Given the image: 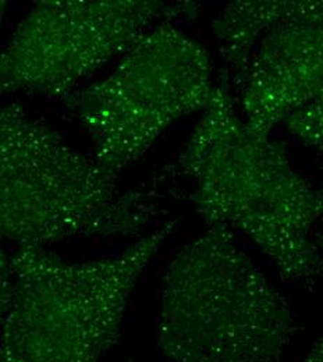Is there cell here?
Wrapping results in <instances>:
<instances>
[{"mask_svg":"<svg viewBox=\"0 0 323 362\" xmlns=\"http://www.w3.org/2000/svg\"><path fill=\"white\" fill-rule=\"evenodd\" d=\"M211 76L209 52L166 18L105 80L71 92L64 103L91 138L93 160L117 179L172 123L206 107Z\"/></svg>","mask_w":323,"mask_h":362,"instance_id":"cell-5","label":"cell"},{"mask_svg":"<svg viewBox=\"0 0 323 362\" xmlns=\"http://www.w3.org/2000/svg\"><path fill=\"white\" fill-rule=\"evenodd\" d=\"M11 296V268L0 247V326L8 307Z\"/></svg>","mask_w":323,"mask_h":362,"instance_id":"cell-10","label":"cell"},{"mask_svg":"<svg viewBox=\"0 0 323 362\" xmlns=\"http://www.w3.org/2000/svg\"><path fill=\"white\" fill-rule=\"evenodd\" d=\"M322 1L307 0L261 40L238 90L242 120L255 134L271 136L290 113L322 98Z\"/></svg>","mask_w":323,"mask_h":362,"instance_id":"cell-7","label":"cell"},{"mask_svg":"<svg viewBox=\"0 0 323 362\" xmlns=\"http://www.w3.org/2000/svg\"><path fill=\"white\" fill-rule=\"evenodd\" d=\"M177 168L195 182L191 199L208 225L245 233L284 280L317 283L322 257L314 227L322 216V192L291 168L281 141L248 129L226 73L213 86Z\"/></svg>","mask_w":323,"mask_h":362,"instance_id":"cell-1","label":"cell"},{"mask_svg":"<svg viewBox=\"0 0 323 362\" xmlns=\"http://www.w3.org/2000/svg\"><path fill=\"white\" fill-rule=\"evenodd\" d=\"M305 362H322V341L318 340L312 350L310 351Z\"/></svg>","mask_w":323,"mask_h":362,"instance_id":"cell-11","label":"cell"},{"mask_svg":"<svg viewBox=\"0 0 323 362\" xmlns=\"http://www.w3.org/2000/svg\"><path fill=\"white\" fill-rule=\"evenodd\" d=\"M195 3L159 0H44L0 53V96L38 93L63 100L153 21L192 16Z\"/></svg>","mask_w":323,"mask_h":362,"instance_id":"cell-6","label":"cell"},{"mask_svg":"<svg viewBox=\"0 0 323 362\" xmlns=\"http://www.w3.org/2000/svg\"><path fill=\"white\" fill-rule=\"evenodd\" d=\"M116 182L20 105L0 107V238L45 247L78 235L136 234L159 214V197Z\"/></svg>","mask_w":323,"mask_h":362,"instance_id":"cell-3","label":"cell"},{"mask_svg":"<svg viewBox=\"0 0 323 362\" xmlns=\"http://www.w3.org/2000/svg\"><path fill=\"white\" fill-rule=\"evenodd\" d=\"M283 122L307 146L322 151V98L294 110Z\"/></svg>","mask_w":323,"mask_h":362,"instance_id":"cell-9","label":"cell"},{"mask_svg":"<svg viewBox=\"0 0 323 362\" xmlns=\"http://www.w3.org/2000/svg\"><path fill=\"white\" fill-rule=\"evenodd\" d=\"M4 8H6V1L0 0V23L3 20V13H4Z\"/></svg>","mask_w":323,"mask_h":362,"instance_id":"cell-12","label":"cell"},{"mask_svg":"<svg viewBox=\"0 0 323 362\" xmlns=\"http://www.w3.org/2000/svg\"><path fill=\"white\" fill-rule=\"evenodd\" d=\"M170 221L120 255L67 262L45 247H18L0 326V362H100L119 341L142 272L173 233Z\"/></svg>","mask_w":323,"mask_h":362,"instance_id":"cell-2","label":"cell"},{"mask_svg":"<svg viewBox=\"0 0 323 362\" xmlns=\"http://www.w3.org/2000/svg\"><path fill=\"white\" fill-rule=\"evenodd\" d=\"M307 0H241L226 6L212 23L237 92L242 87L254 46L262 34L304 8Z\"/></svg>","mask_w":323,"mask_h":362,"instance_id":"cell-8","label":"cell"},{"mask_svg":"<svg viewBox=\"0 0 323 362\" xmlns=\"http://www.w3.org/2000/svg\"><path fill=\"white\" fill-rule=\"evenodd\" d=\"M294 319L265 274L215 223L166 272L159 349L172 362H281Z\"/></svg>","mask_w":323,"mask_h":362,"instance_id":"cell-4","label":"cell"}]
</instances>
